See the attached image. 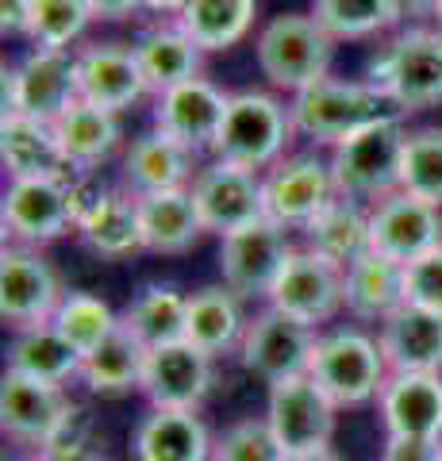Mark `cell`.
<instances>
[{
  "label": "cell",
  "instance_id": "33",
  "mask_svg": "<svg viewBox=\"0 0 442 461\" xmlns=\"http://www.w3.org/2000/svg\"><path fill=\"white\" fill-rule=\"evenodd\" d=\"M304 247L316 250L327 262H335L338 269L354 266L369 250V212L362 208V200L335 196L316 220L304 227Z\"/></svg>",
  "mask_w": 442,
  "mask_h": 461
},
{
  "label": "cell",
  "instance_id": "34",
  "mask_svg": "<svg viewBox=\"0 0 442 461\" xmlns=\"http://www.w3.org/2000/svg\"><path fill=\"white\" fill-rule=\"evenodd\" d=\"M185 323H189V296L177 293L174 285H147L120 312V327L142 350L185 342Z\"/></svg>",
  "mask_w": 442,
  "mask_h": 461
},
{
  "label": "cell",
  "instance_id": "40",
  "mask_svg": "<svg viewBox=\"0 0 442 461\" xmlns=\"http://www.w3.org/2000/svg\"><path fill=\"white\" fill-rule=\"evenodd\" d=\"M401 189L442 208V127H419L404 142Z\"/></svg>",
  "mask_w": 442,
  "mask_h": 461
},
{
  "label": "cell",
  "instance_id": "41",
  "mask_svg": "<svg viewBox=\"0 0 442 461\" xmlns=\"http://www.w3.org/2000/svg\"><path fill=\"white\" fill-rule=\"evenodd\" d=\"M212 461H289L284 446L277 442L274 427L262 415V420H239L216 435L212 442Z\"/></svg>",
  "mask_w": 442,
  "mask_h": 461
},
{
  "label": "cell",
  "instance_id": "48",
  "mask_svg": "<svg viewBox=\"0 0 442 461\" xmlns=\"http://www.w3.org/2000/svg\"><path fill=\"white\" fill-rule=\"evenodd\" d=\"M438 0H404V12L408 16H431Z\"/></svg>",
  "mask_w": 442,
  "mask_h": 461
},
{
  "label": "cell",
  "instance_id": "19",
  "mask_svg": "<svg viewBox=\"0 0 442 461\" xmlns=\"http://www.w3.org/2000/svg\"><path fill=\"white\" fill-rule=\"evenodd\" d=\"M216 357L196 350L193 342H174V346H158L147 350V369H142V384L139 393L147 396L150 408H181V411H196L212 393L216 381Z\"/></svg>",
  "mask_w": 442,
  "mask_h": 461
},
{
  "label": "cell",
  "instance_id": "11",
  "mask_svg": "<svg viewBox=\"0 0 442 461\" xmlns=\"http://www.w3.org/2000/svg\"><path fill=\"white\" fill-rule=\"evenodd\" d=\"M316 339H320L316 327H308L266 304L262 312H254L247 320V330H242V342H239V362L266 384L301 377V373H308Z\"/></svg>",
  "mask_w": 442,
  "mask_h": 461
},
{
  "label": "cell",
  "instance_id": "17",
  "mask_svg": "<svg viewBox=\"0 0 442 461\" xmlns=\"http://www.w3.org/2000/svg\"><path fill=\"white\" fill-rule=\"evenodd\" d=\"M369 247L392 262H416L419 254L442 247V208L396 189L369 208Z\"/></svg>",
  "mask_w": 442,
  "mask_h": 461
},
{
  "label": "cell",
  "instance_id": "10",
  "mask_svg": "<svg viewBox=\"0 0 442 461\" xmlns=\"http://www.w3.org/2000/svg\"><path fill=\"white\" fill-rule=\"evenodd\" d=\"M335 415H338L335 400L327 396L308 373L269 384L266 420L289 457L327 450L335 438Z\"/></svg>",
  "mask_w": 442,
  "mask_h": 461
},
{
  "label": "cell",
  "instance_id": "7",
  "mask_svg": "<svg viewBox=\"0 0 442 461\" xmlns=\"http://www.w3.org/2000/svg\"><path fill=\"white\" fill-rule=\"evenodd\" d=\"M77 403L69 400L66 384L20 377L5 369L0 381V430L20 450H47L50 442L66 438L77 427Z\"/></svg>",
  "mask_w": 442,
  "mask_h": 461
},
{
  "label": "cell",
  "instance_id": "46",
  "mask_svg": "<svg viewBox=\"0 0 442 461\" xmlns=\"http://www.w3.org/2000/svg\"><path fill=\"white\" fill-rule=\"evenodd\" d=\"M96 20H131L135 12H142V0H89Z\"/></svg>",
  "mask_w": 442,
  "mask_h": 461
},
{
  "label": "cell",
  "instance_id": "31",
  "mask_svg": "<svg viewBox=\"0 0 442 461\" xmlns=\"http://www.w3.org/2000/svg\"><path fill=\"white\" fill-rule=\"evenodd\" d=\"M242 330H247V315H242V300L227 285H204L189 296V323H185V342L212 357L239 350Z\"/></svg>",
  "mask_w": 442,
  "mask_h": 461
},
{
  "label": "cell",
  "instance_id": "8",
  "mask_svg": "<svg viewBox=\"0 0 442 461\" xmlns=\"http://www.w3.org/2000/svg\"><path fill=\"white\" fill-rule=\"evenodd\" d=\"M74 100H81L74 50L32 47L20 66H5V115H32L54 123Z\"/></svg>",
  "mask_w": 442,
  "mask_h": 461
},
{
  "label": "cell",
  "instance_id": "16",
  "mask_svg": "<svg viewBox=\"0 0 442 461\" xmlns=\"http://www.w3.org/2000/svg\"><path fill=\"white\" fill-rule=\"evenodd\" d=\"M266 304L308 327L331 323L342 312V269L335 262H327V258H320L316 250L296 247L289 254V262H284L281 277L269 288Z\"/></svg>",
  "mask_w": 442,
  "mask_h": 461
},
{
  "label": "cell",
  "instance_id": "49",
  "mask_svg": "<svg viewBox=\"0 0 442 461\" xmlns=\"http://www.w3.org/2000/svg\"><path fill=\"white\" fill-rule=\"evenodd\" d=\"M289 461H342L331 446H327V450H316V454H296V457H289Z\"/></svg>",
  "mask_w": 442,
  "mask_h": 461
},
{
  "label": "cell",
  "instance_id": "27",
  "mask_svg": "<svg viewBox=\"0 0 442 461\" xmlns=\"http://www.w3.org/2000/svg\"><path fill=\"white\" fill-rule=\"evenodd\" d=\"M77 235L96 258L123 262L142 250V220H139V196L127 189H104L96 204L77 220Z\"/></svg>",
  "mask_w": 442,
  "mask_h": 461
},
{
  "label": "cell",
  "instance_id": "2",
  "mask_svg": "<svg viewBox=\"0 0 442 461\" xmlns=\"http://www.w3.org/2000/svg\"><path fill=\"white\" fill-rule=\"evenodd\" d=\"M369 85H377L396 112H427L442 104V32L408 27L381 47L369 66Z\"/></svg>",
  "mask_w": 442,
  "mask_h": 461
},
{
  "label": "cell",
  "instance_id": "39",
  "mask_svg": "<svg viewBox=\"0 0 442 461\" xmlns=\"http://www.w3.org/2000/svg\"><path fill=\"white\" fill-rule=\"evenodd\" d=\"M93 20L89 0H32L27 39L39 50H69Z\"/></svg>",
  "mask_w": 442,
  "mask_h": 461
},
{
  "label": "cell",
  "instance_id": "30",
  "mask_svg": "<svg viewBox=\"0 0 442 461\" xmlns=\"http://www.w3.org/2000/svg\"><path fill=\"white\" fill-rule=\"evenodd\" d=\"M81 362L85 357L77 354V346L69 342L54 323H35V327L12 330L8 373L50 381V384H66V381L81 377Z\"/></svg>",
  "mask_w": 442,
  "mask_h": 461
},
{
  "label": "cell",
  "instance_id": "51",
  "mask_svg": "<svg viewBox=\"0 0 442 461\" xmlns=\"http://www.w3.org/2000/svg\"><path fill=\"white\" fill-rule=\"evenodd\" d=\"M431 20H435V27H438V32H442V0H438V5H435V12H431Z\"/></svg>",
  "mask_w": 442,
  "mask_h": 461
},
{
  "label": "cell",
  "instance_id": "24",
  "mask_svg": "<svg viewBox=\"0 0 442 461\" xmlns=\"http://www.w3.org/2000/svg\"><path fill=\"white\" fill-rule=\"evenodd\" d=\"M212 438L196 411L150 408L131 435L135 461H212Z\"/></svg>",
  "mask_w": 442,
  "mask_h": 461
},
{
  "label": "cell",
  "instance_id": "1",
  "mask_svg": "<svg viewBox=\"0 0 442 461\" xmlns=\"http://www.w3.org/2000/svg\"><path fill=\"white\" fill-rule=\"evenodd\" d=\"M293 127L296 135L308 139L311 147H338L347 135L362 131L365 123H377L384 115H401L396 104L369 81H338L320 77L316 85L289 96Z\"/></svg>",
  "mask_w": 442,
  "mask_h": 461
},
{
  "label": "cell",
  "instance_id": "12",
  "mask_svg": "<svg viewBox=\"0 0 442 461\" xmlns=\"http://www.w3.org/2000/svg\"><path fill=\"white\" fill-rule=\"evenodd\" d=\"M0 227L5 242L20 247H47L66 230H77L74 212V177L66 181H8L0 200Z\"/></svg>",
  "mask_w": 442,
  "mask_h": 461
},
{
  "label": "cell",
  "instance_id": "28",
  "mask_svg": "<svg viewBox=\"0 0 442 461\" xmlns=\"http://www.w3.org/2000/svg\"><path fill=\"white\" fill-rule=\"evenodd\" d=\"M142 250L150 254H189L204 235V220L196 212L193 189H169L139 196Z\"/></svg>",
  "mask_w": 442,
  "mask_h": 461
},
{
  "label": "cell",
  "instance_id": "35",
  "mask_svg": "<svg viewBox=\"0 0 442 461\" xmlns=\"http://www.w3.org/2000/svg\"><path fill=\"white\" fill-rule=\"evenodd\" d=\"M254 16H258V0H189L177 27L204 54H220L239 47L254 32Z\"/></svg>",
  "mask_w": 442,
  "mask_h": 461
},
{
  "label": "cell",
  "instance_id": "38",
  "mask_svg": "<svg viewBox=\"0 0 442 461\" xmlns=\"http://www.w3.org/2000/svg\"><path fill=\"white\" fill-rule=\"evenodd\" d=\"M50 323L59 327L62 335L77 346V354L85 357V354H93L108 335H116L120 315L93 293H66L59 312L50 315Z\"/></svg>",
  "mask_w": 442,
  "mask_h": 461
},
{
  "label": "cell",
  "instance_id": "43",
  "mask_svg": "<svg viewBox=\"0 0 442 461\" xmlns=\"http://www.w3.org/2000/svg\"><path fill=\"white\" fill-rule=\"evenodd\" d=\"M35 454H39V461H104V450L93 438H85L77 427L69 430L66 438L50 442L47 450H35Z\"/></svg>",
  "mask_w": 442,
  "mask_h": 461
},
{
  "label": "cell",
  "instance_id": "47",
  "mask_svg": "<svg viewBox=\"0 0 442 461\" xmlns=\"http://www.w3.org/2000/svg\"><path fill=\"white\" fill-rule=\"evenodd\" d=\"M189 8V0H142V12H154L158 16V23L162 20H181V12Z\"/></svg>",
  "mask_w": 442,
  "mask_h": 461
},
{
  "label": "cell",
  "instance_id": "3",
  "mask_svg": "<svg viewBox=\"0 0 442 461\" xmlns=\"http://www.w3.org/2000/svg\"><path fill=\"white\" fill-rule=\"evenodd\" d=\"M308 377L316 381L335 408H365L381 396L389 381V362L381 354V342L369 339L358 327H335L316 339L308 362Z\"/></svg>",
  "mask_w": 442,
  "mask_h": 461
},
{
  "label": "cell",
  "instance_id": "45",
  "mask_svg": "<svg viewBox=\"0 0 442 461\" xmlns=\"http://www.w3.org/2000/svg\"><path fill=\"white\" fill-rule=\"evenodd\" d=\"M27 23H32V0H0V35H27Z\"/></svg>",
  "mask_w": 442,
  "mask_h": 461
},
{
  "label": "cell",
  "instance_id": "32",
  "mask_svg": "<svg viewBox=\"0 0 442 461\" xmlns=\"http://www.w3.org/2000/svg\"><path fill=\"white\" fill-rule=\"evenodd\" d=\"M135 54H139V66H142V77H147L150 93L158 96L174 85L189 81V77H201V62H204V50L181 32L177 23H154L147 27L135 42Z\"/></svg>",
  "mask_w": 442,
  "mask_h": 461
},
{
  "label": "cell",
  "instance_id": "14",
  "mask_svg": "<svg viewBox=\"0 0 442 461\" xmlns=\"http://www.w3.org/2000/svg\"><path fill=\"white\" fill-rule=\"evenodd\" d=\"M66 296L62 277L35 247L5 242L0 250V320L12 330L50 323Z\"/></svg>",
  "mask_w": 442,
  "mask_h": 461
},
{
  "label": "cell",
  "instance_id": "23",
  "mask_svg": "<svg viewBox=\"0 0 442 461\" xmlns=\"http://www.w3.org/2000/svg\"><path fill=\"white\" fill-rule=\"evenodd\" d=\"M196 173H201V154L169 139L158 127L131 139V147L123 154V189L135 196L189 189Z\"/></svg>",
  "mask_w": 442,
  "mask_h": 461
},
{
  "label": "cell",
  "instance_id": "25",
  "mask_svg": "<svg viewBox=\"0 0 442 461\" xmlns=\"http://www.w3.org/2000/svg\"><path fill=\"white\" fill-rule=\"evenodd\" d=\"M381 354L389 373H442V315L416 304L396 308L381 323Z\"/></svg>",
  "mask_w": 442,
  "mask_h": 461
},
{
  "label": "cell",
  "instance_id": "20",
  "mask_svg": "<svg viewBox=\"0 0 442 461\" xmlns=\"http://www.w3.org/2000/svg\"><path fill=\"white\" fill-rule=\"evenodd\" d=\"M377 411L389 438H442V373H389Z\"/></svg>",
  "mask_w": 442,
  "mask_h": 461
},
{
  "label": "cell",
  "instance_id": "4",
  "mask_svg": "<svg viewBox=\"0 0 442 461\" xmlns=\"http://www.w3.org/2000/svg\"><path fill=\"white\" fill-rule=\"evenodd\" d=\"M254 58H258L262 77L281 93H301L308 85L327 77L335 58V39L323 32V23L304 12H284L269 20L258 39H254Z\"/></svg>",
  "mask_w": 442,
  "mask_h": 461
},
{
  "label": "cell",
  "instance_id": "50",
  "mask_svg": "<svg viewBox=\"0 0 442 461\" xmlns=\"http://www.w3.org/2000/svg\"><path fill=\"white\" fill-rule=\"evenodd\" d=\"M5 461H39V454H35V450H23V454H12V457H5Z\"/></svg>",
  "mask_w": 442,
  "mask_h": 461
},
{
  "label": "cell",
  "instance_id": "36",
  "mask_svg": "<svg viewBox=\"0 0 442 461\" xmlns=\"http://www.w3.org/2000/svg\"><path fill=\"white\" fill-rule=\"evenodd\" d=\"M142 369H147V350L120 327L93 354H85L77 381H85V388L96 396H123L142 384Z\"/></svg>",
  "mask_w": 442,
  "mask_h": 461
},
{
  "label": "cell",
  "instance_id": "18",
  "mask_svg": "<svg viewBox=\"0 0 442 461\" xmlns=\"http://www.w3.org/2000/svg\"><path fill=\"white\" fill-rule=\"evenodd\" d=\"M227 104H231V93H223L216 81L189 77L154 96V127L196 154H212Z\"/></svg>",
  "mask_w": 442,
  "mask_h": 461
},
{
  "label": "cell",
  "instance_id": "13",
  "mask_svg": "<svg viewBox=\"0 0 442 461\" xmlns=\"http://www.w3.org/2000/svg\"><path fill=\"white\" fill-rule=\"evenodd\" d=\"M266 215L284 230H304L338 196L331 158L320 154H284L277 166L262 173Z\"/></svg>",
  "mask_w": 442,
  "mask_h": 461
},
{
  "label": "cell",
  "instance_id": "42",
  "mask_svg": "<svg viewBox=\"0 0 442 461\" xmlns=\"http://www.w3.org/2000/svg\"><path fill=\"white\" fill-rule=\"evenodd\" d=\"M404 304L442 315V247L419 254L404 266Z\"/></svg>",
  "mask_w": 442,
  "mask_h": 461
},
{
  "label": "cell",
  "instance_id": "5",
  "mask_svg": "<svg viewBox=\"0 0 442 461\" xmlns=\"http://www.w3.org/2000/svg\"><path fill=\"white\" fill-rule=\"evenodd\" d=\"M408 131L401 115H384L377 123H365L331 147V173L338 196L350 200H377L401 189V162H404Z\"/></svg>",
  "mask_w": 442,
  "mask_h": 461
},
{
  "label": "cell",
  "instance_id": "21",
  "mask_svg": "<svg viewBox=\"0 0 442 461\" xmlns=\"http://www.w3.org/2000/svg\"><path fill=\"white\" fill-rule=\"evenodd\" d=\"M77 85L81 100L101 104L108 112L131 108L150 93L139 54L127 42H93V47L77 50Z\"/></svg>",
  "mask_w": 442,
  "mask_h": 461
},
{
  "label": "cell",
  "instance_id": "6",
  "mask_svg": "<svg viewBox=\"0 0 442 461\" xmlns=\"http://www.w3.org/2000/svg\"><path fill=\"white\" fill-rule=\"evenodd\" d=\"M293 135H296L293 112L274 93H258V89L231 93V104H227L212 158H223V162L262 173L281 162Z\"/></svg>",
  "mask_w": 442,
  "mask_h": 461
},
{
  "label": "cell",
  "instance_id": "26",
  "mask_svg": "<svg viewBox=\"0 0 442 461\" xmlns=\"http://www.w3.org/2000/svg\"><path fill=\"white\" fill-rule=\"evenodd\" d=\"M396 308H404V266L369 250L354 266L342 269V312L358 323H384Z\"/></svg>",
  "mask_w": 442,
  "mask_h": 461
},
{
  "label": "cell",
  "instance_id": "37",
  "mask_svg": "<svg viewBox=\"0 0 442 461\" xmlns=\"http://www.w3.org/2000/svg\"><path fill=\"white\" fill-rule=\"evenodd\" d=\"M311 16L335 42H362L389 35L408 12L404 0H311Z\"/></svg>",
  "mask_w": 442,
  "mask_h": 461
},
{
  "label": "cell",
  "instance_id": "29",
  "mask_svg": "<svg viewBox=\"0 0 442 461\" xmlns=\"http://www.w3.org/2000/svg\"><path fill=\"white\" fill-rule=\"evenodd\" d=\"M54 131L69 158V166L77 173H93L101 169L112 154L120 150L123 131H120V112H108L101 104H89V100H74L59 120H54Z\"/></svg>",
  "mask_w": 442,
  "mask_h": 461
},
{
  "label": "cell",
  "instance_id": "15",
  "mask_svg": "<svg viewBox=\"0 0 442 461\" xmlns=\"http://www.w3.org/2000/svg\"><path fill=\"white\" fill-rule=\"evenodd\" d=\"M193 200L204 220V230L212 235H231V230L247 227L266 215V193H262V173L212 158L193 177Z\"/></svg>",
  "mask_w": 442,
  "mask_h": 461
},
{
  "label": "cell",
  "instance_id": "22",
  "mask_svg": "<svg viewBox=\"0 0 442 461\" xmlns=\"http://www.w3.org/2000/svg\"><path fill=\"white\" fill-rule=\"evenodd\" d=\"M0 162L8 181H66L77 173L54 123L32 115H0Z\"/></svg>",
  "mask_w": 442,
  "mask_h": 461
},
{
  "label": "cell",
  "instance_id": "9",
  "mask_svg": "<svg viewBox=\"0 0 442 461\" xmlns=\"http://www.w3.org/2000/svg\"><path fill=\"white\" fill-rule=\"evenodd\" d=\"M296 247L269 215L220 239V277L239 300H266Z\"/></svg>",
  "mask_w": 442,
  "mask_h": 461
},
{
  "label": "cell",
  "instance_id": "44",
  "mask_svg": "<svg viewBox=\"0 0 442 461\" xmlns=\"http://www.w3.org/2000/svg\"><path fill=\"white\" fill-rule=\"evenodd\" d=\"M377 461H442V438H384Z\"/></svg>",
  "mask_w": 442,
  "mask_h": 461
}]
</instances>
